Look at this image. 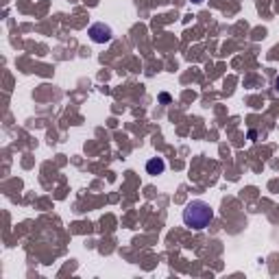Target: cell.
Here are the masks:
<instances>
[{"label": "cell", "mask_w": 279, "mask_h": 279, "mask_svg": "<svg viewBox=\"0 0 279 279\" xmlns=\"http://www.w3.org/2000/svg\"><path fill=\"white\" fill-rule=\"evenodd\" d=\"M183 225L190 229H194V231H201V229H205L209 223L214 220V209L209 203H205V201H190L188 205H185L183 209Z\"/></svg>", "instance_id": "6da1fadb"}, {"label": "cell", "mask_w": 279, "mask_h": 279, "mask_svg": "<svg viewBox=\"0 0 279 279\" xmlns=\"http://www.w3.org/2000/svg\"><path fill=\"white\" fill-rule=\"evenodd\" d=\"M87 35H90V40L94 44H107V42H111V37H114V31H111L109 24L96 22V24H92L90 26Z\"/></svg>", "instance_id": "7a4b0ae2"}, {"label": "cell", "mask_w": 279, "mask_h": 279, "mask_svg": "<svg viewBox=\"0 0 279 279\" xmlns=\"http://www.w3.org/2000/svg\"><path fill=\"white\" fill-rule=\"evenodd\" d=\"M166 170V161L161 157H151L149 161H146V173L153 175V177H157V175H161Z\"/></svg>", "instance_id": "3957f363"}, {"label": "cell", "mask_w": 279, "mask_h": 279, "mask_svg": "<svg viewBox=\"0 0 279 279\" xmlns=\"http://www.w3.org/2000/svg\"><path fill=\"white\" fill-rule=\"evenodd\" d=\"M159 101H161V102H168V101H170V96H168V94H161V96H159Z\"/></svg>", "instance_id": "277c9868"}, {"label": "cell", "mask_w": 279, "mask_h": 279, "mask_svg": "<svg viewBox=\"0 0 279 279\" xmlns=\"http://www.w3.org/2000/svg\"><path fill=\"white\" fill-rule=\"evenodd\" d=\"M275 85H277V92H279V76H277V81H275Z\"/></svg>", "instance_id": "5b68a950"}, {"label": "cell", "mask_w": 279, "mask_h": 279, "mask_svg": "<svg viewBox=\"0 0 279 279\" xmlns=\"http://www.w3.org/2000/svg\"><path fill=\"white\" fill-rule=\"evenodd\" d=\"M192 2H197V4H199V2H203V0H192Z\"/></svg>", "instance_id": "8992f818"}]
</instances>
